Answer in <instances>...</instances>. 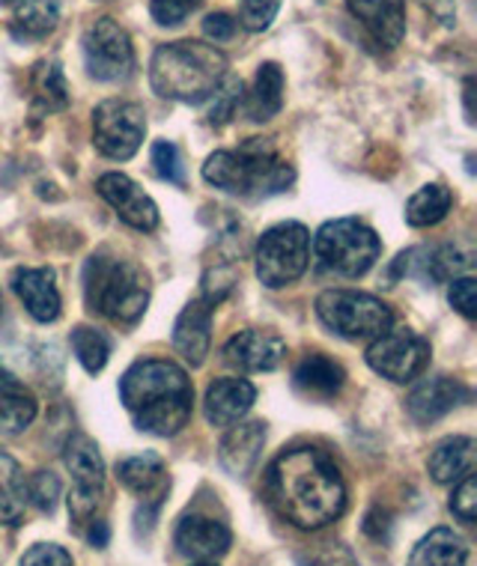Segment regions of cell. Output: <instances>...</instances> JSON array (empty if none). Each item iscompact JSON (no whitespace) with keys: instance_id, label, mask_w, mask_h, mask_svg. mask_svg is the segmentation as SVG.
<instances>
[{"instance_id":"obj_20","label":"cell","mask_w":477,"mask_h":566,"mask_svg":"<svg viewBox=\"0 0 477 566\" xmlns=\"http://www.w3.org/2000/svg\"><path fill=\"white\" fill-rule=\"evenodd\" d=\"M176 548L195 560H215L230 548V531L209 516H186L176 527Z\"/></svg>"},{"instance_id":"obj_44","label":"cell","mask_w":477,"mask_h":566,"mask_svg":"<svg viewBox=\"0 0 477 566\" xmlns=\"http://www.w3.org/2000/svg\"><path fill=\"white\" fill-rule=\"evenodd\" d=\"M364 531H367L373 539H382L391 531V516L380 507L371 510V513H367V518H364Z\"/></svg>"},{"instance_id":"obj_29","label":"cell","mask_w":477,"mask_h":566,"mask_svg":"<svg viewBox=\"0 0 477 566\" xmlns=\"http://www.w3.org/2000/svg\"><path fill=\"white\" fill-rule=\"evenodd\" d=\"M28 507V480L10 453H0V525H19Z\"/></svg>"},{"instance_id":"obj_3","label":"cell","mask_w":477,"mask_h":566,"mask_svg":"<svg viewBox=\"0 0 477 566\" xmlns=\"http://www.w3.org/2000/svg\"><path fill=\"white\" fill-rule=\"evenodd\" d=\"M227 78L225 51L206 42L183 40L158 45L149 63V84L162 98L200 105Z\"/></svg>"},{"instance_id":"obj_18","label":"cell","mask_w":477,"mask_h":566,"mask_svg":"<svg viewBox=\"0 0 477 566\" xmlns=\"http://www.w3.org/2000/svg\"><path fill=\"white\" fill-rule=\"evenodd\" d=\"M346 7L380 45H400L406 33V0H346Z\"/></svg>"},{"instance_id":"obj_14","label":"cell","mask_w":477,"mask_h":566,"mask_svg":"<svg viewBox=\"0 0 477 566\" xmlns=\"http://www.w3.org/2000/svg\"><path fill=\"white\" fill-rule=\"evenodd\" d=\"M283 358H287V343L281 340V334L269 332V328L239 332L225 346V361L245 373L274 370Z\"/></svg>"},{"instance_id":"obj_37","label":"cell","mask_w":477,"mask_h":566,"mask_svg":"<svg viewBox=\"0 0 477 566\" xmlns=\"http://www.w3.org/2000/svg\"><path fill=\"white\" fill-rule=\"evenodd\" d=\"M281 10V0H242L239 3V24L251 33H263Z\"/></svg>"},{"instance_id":"obj_25","label":"cell","mask_w":477,"mask_h":566,"mask_svg":"<svg viewBox=\"0 0 477 566\" xmlns=\"http://www.w3.org/2000/svg\"><path fill=\"white\" fill-rule=\"evenodd\" d=\"M429 474L436 483H457L475 471V441L468 436L438 441L429 453Z\"/></svg>"},{"instance_id":"obj_46","label":"cell","mask_w":477,"mask_h":566,"mask_svg":"<svg viewBox=\"0 0 477 566\" xmlns=\"http://www.w3.org/2000/svg\"><path fill=\"white\" fill-rule=\"evenodd\" d=\"M471 93H475V81L468 78L466 81V117H468V123H475V117H471V114H475V111H471Z\"/></svg>"},{"instance_id":"obj_27","label":"cell","mask_w":477,"mask_h":566,"mask_svg":"<svg viewBox=\"0 0 477 566\" xmlns=\"http://www.w3.org/2000/svg\"><path fill=\"white\" fill-rule=\"evenodd\" d=\"M283 108V69L278 63H263L257 69L251 93L245 96V111L253 123H266Z\"/></svg>"},{"instance_id":"obj_42","label":"cell","mask_w":477,"mask_h":566,"mask_svg":"<svg viewBox=\"0 0 477 566\" xmlns=\"http://www.w3.org/2000/svg\"><path fill=\"white\" fill-rule=\"evenodd\" d=\"M236 24H239V21H236L234 15H227V12H212V15H206L204 33L212 42H230L236 36Z\"/></svg>"},{"instance_id":"obj_21","label":"cell","mask_w":477,"mask_h":566,"mask_svg":"<svg viewBox=\"0 0 477 566\" xmlns=\"http://www.w3.org/2000/svg\"><path fill=\"white\" fill-rule=\"evenodd\" d=\"M117 478L128 492H135L137 499L144 501V507L153 510L162 504V499L167 495V489H170V478H167L165 462L158 457H149V453L123 459L117 465Z\"/></svg>"},{"instance_id":"obj_48","label":"cell","mask_w":477,"mask_h":566,"mask_svg":"<svg viewBox=\"0 0 477 566\" xmlns=\"http://www.w3.org/2000/svg\"><path fill=\"white\" fill-rule=\"evenodd\" d=\"M0 313H3V298H0Z\"/></svg>"},{"instance_id":"obj_9","label":"cell","mask_w":477,"mask_h":566,"mask_svg":"<svg viewBox=\"0 0 477 566\" xmlns=\"http://www.w3.org/2000/svg\"><path fill=\"white\" fill-rule=\"evenodd\" d=\"M146 135V114L137 102L107 98L93 111V144L102 156L126 161L141 149Z\"/></svg>"},{"instance_id":"obj_43","label":"cell","mask_w":477,"mask_h":566,"mask_svg":"<svg viewBox=\"0 0 477 566\" xmlns=\"http://www.w3.org/2000/svg\"><path fill=\"white\" fill-rule=\"evenodd\" d=\"M304 566H359L355 564V557L341 546H329V548H320V552H313Z\"/></svg>"},{"instance_id":"obj_24","label":"cell","mask_w":477,"mask_h":566,"mask_svg":"<svg viewBox=\"0 0 477 566\" xmlns=\"http://www.w3.org/2000/svg\"><path fill=\"white\" fill-rule=\"evenodd\" d=\"M292 379H295V388L308 397H317V400H332L338 397L343 388V381H346V373L338 361L332 358H325V355H308L299 361L295 373H292Z\"/></svg>"},{"instance_id":"obj_12","label":"cell","mask_w":477,"mask_h":566,"mask_svg":"<svg viewBox=\"0 0 477 566\" xmlns=\"http://www.w3.org/2000/svg\"><path fill=\"white\" fill-rule=\"evenodd\" d=\"M429 361V343L409 328L380 334L367 349V364L391 381H412Z\"/></svg>"},{"instance_id":"obj_4","label":"cell","mask_w":477,"mask_h":566,"mask_svg":"<svg viewBox=\"0 0 477 566\" xmlns=\"http://www.w3.org/2000/svg\"><path fill=\"white\" fill-rule=\"evenodd\" d=\"M204 179L227 195L269 197L287 191L295 174L263 140H248L245 147L221 149L206 158Z\"/></svg>"},{"instance_id":"obj_31","label":"cell","mask_w":477,"mask_h":566,"mask_svg":"<svg viewBox=\"0 0 477 566\" xmlns=\"http://www.w3.org/2000/svg\"><path fill=\"white\" fill-rule=\"evenodd\" d=\"M454 195L445 186H424L418 195H412L406 203V224L409 227H433L450 212Z\"/></svg>"},{"instance_id":"obj_2","label":"cell","mask_w":477,"mask_h":566,"mask_svg":"<svg viewBox=\"0 0 477 566\" xmlns=\"http://www.w3.org/2000/svg\"><path fill=\"white\" fill-rule=\"evenodd\" d=\"M120 400L135 418L137 430L167 439L191 420L195 388L179 364L144 358L132 364L120 379Z\"/></svg>"},{"instance_id":"obj_17","label":"cell","mask_w":477,"mask_h":566,"mask_svg":"<svg viewBox=\"0 0 477 566\" xmlns=\"http://www.w3.org/2000/svg\"><path fill=\"white\" fill-rule=\"evenodd\" d=\"M466 397L468 391L457 379H448V376H429V379H424L421 385H415V391H412L409 400H406V409H409L412 420H418V423H433V420L445 418L448 411L457 409Z\"/></svg>"},{"instance_id":"obj_36","label":"cell","mask_w":477,"mask_h":566,"mask_svg":"<svg viewBox=\"0 0 477 566\" xmlns=\"http://www.w3.org/2000/svg\"><path fill=\"white\" fill-rule=\"evenodd\" d=\"M153 165H156V174L174 186H183L186 182V167H183V156L179 149L170 140H156L153 144Z\"/></svg>"},{"instance_id":"obj_26","label":"cell","mask_w":477,"mask_h":566,"mask_svg":"<svg viewBox=\"0 0 477 566\" xmlns=\"http://www.w3.org/2000/svg\"><path fill=\"white\" fill-rule=\"evenodd\" d=\"M468 546L450 527H433L409 557V566H466Z\"/></svg>"},{"instance_id":"obj_47","label":"cell","mask_w":477,"mask_h":566,"mask_svg":"<svg viewBox=\"0 0 477 566\" xmlns=\"http://www.w3.org/2000/svg\"><path fill=\"white\" fill-rule=\"evenodd\" d=\"M191 566H218V564H212V560H200V564H191Z\"/></svg>"},{"instance_id":"obj_11","label":"cell","mask_w":477,"mask_h":566,"mask_svg":"<svg viewBox=\"0 0 477 566\" xmlns=\"http://www.w3.org/2000/svg\"><path fill=\"white\" fill-rule=\"evenodd\" d=\"M63 462L75 483L72 495H69V513L79 522H87L96 513L102 492H105V462H102L98 444L84 432H75V436H69Z\"/></svg>"},{"instance_id":"obj_6","label":"cell","mask_w":477,"mask_h":566,"mask_svg":"<svg viewBox=\"0 0 477 566\" xmlns=\"http://www.w3.org/2000/svg\"><path fill=\"white\" fill-rule=\"evenodd\" d=\"M313 254L325 272L341 277H361L380 260L382 242L371 227L361 224L355 218H338L320 227L313 239Z\"/></svg>"},{"instance_id":"obj_45","label":"cell","mask_w":477,"mask_h":566,"mask_svg":"<svg viewBox=\"0 0 477 566\" xmlns=\"http://www.w3.org/2000/svg\"><path fill=\"white\" fill-rule=\"evenodd\" d=\"M87 539H90V546L105 548L107 539H111V527H107V522H93L87 531Z\"/></svg>"},{"instance_id":"obj_23","label":"cell","mask_w":477,"mask_h":566,"mask_svg":"<svg viewBox=\"0 0 477 566\" xmlns=\"http://www.w3.org/2000/svg\"><path fill=\"white\" fill-rule=\"evenodd\" d=\"M266 441V427L260 420H248V423H236L234 430L227 432L218 448V459L225 465L227 474L234 478H248L260 459Z\"/></svg>"},{"instance_id":"obj_15","label":"cell","mask_w":477,"mask_h":566,"mask_svg":"<svg viewBox=\"0 0 477 566\" xmlns=\"http://www.w3.org/2000/svg\"><path fill=\"white\" fill-rule=\"evenodd\" d=\"M468 265V256L454 248V244H442V248H412L406 254L397 256L394 274H409L424 283H442L448 277H457Z\"/></svg>"},{"instance_id":"obj_13","label":"cell","mask_w":477,"mask_h":566,"mask_svg":"<svg viewBox=\"0 0 477 566\" xmlns=\"http://www.w3.org/2000/svg\"><path fill=\"white\" fill-rule=\"evenodd\" d=\"M98 195L105 197L111 209L117 212L128 227L135 230H156L158 227V206L153 203V197L146 195L144 188L137 186L135 179H128L126 174H105L98 179Z\"/></svg>"},{"instance_id":"obj_35","label":"cell","mask_w":477,"mask_h":566,"mask_svg":"<svg viewBox=\"0 0 477 566\" xmlns=\"http://www.w3.org/2000/svg\"><path fill=\"white\" fill-rule=\"evenodd\" d=\"M60 499V480L51 471H37L28 478V504L40 513H54Z\"/></svg>"},{"instance_id":"obj_39","label":"cell","mask_w":477,"mask_h":566,"mask_svg":"<svg viewBox=\"0 0 477 566\" xmlns=\"http://www.w3.org/2000/svg\"><path fill=\"white\" fill-rule=\"evenodd\" d=\"M450 510H454V516L459 522H466L471 525L477 518V480L468 474V478L459 480L457 492H454V499H450Z\"/></svg>"},{"instance_id":"obj_34","label":"cell","mask_w":477,"mask_h":566,"mask_svg":"<svg viewBox=\"0 0 477 566\" xmlns=\"http://www.w3.org/2000/svg\"><path fill=\"white\" fill-rule=\"evenodd\" d=\"M212 96H215V105L212 111H209V123H215V126H225L227 119L236 114V108L242 105V98H245L242 81L225 78L221 84H218V90H215Z\"/></svg>"},{"instance_id":"obj_28","label":"cell","mask_w":477,"mask_h":566,"mask_svg":"<svg viewBox=\"0 0 477 566\" xmlns=\"http://www.w3.org/2000/svg\"><path fill=\"white\" fill-rule=\"evenodd\" d=\"M12 7V33L19 40H42L60 21V0H3Z\"/></svg>"},{"instance_id":"obj_8","label":"cell","mask_w":477,"mask_h":566,"mask_svg":"<svg viewBox=\"0 0 477 566\" xmlns=\"http://www.w3.org/2000/svg\"><path fill=\"white\" fill-rule=\"evenodd\" d=\"M257 277L269 290H281L287 283L299 281L311 263V233L308 227L287 221L266 230L257 242Z\"/></svg>"},{"instance_id":"obj_32","label":"cell","mask_w":477,"mask_h":566,"mask_svg":"<svg viewBox=\"0 0 477 566\" xmlns=\"http://www.w3.org/2000/svg\"><path fill=\"white\" fill-rule=\"evenodd\" d=\"M33 90H37V105L45 111H63L69 105V87L58 60L40 63L33 72Z\"/></svg>"},{"instance_id":"obj_33","label":"cell","mask_w":477,"mask_h":566,"mask_svg":"<svg viewBox=\"0 0 477 566\" xmlns=\"http://www.w3.org/2000/svg\"><path fill=\"white\" fill-rule=\"evenodd\" d=\"M72 352H75V358L81 361V367L87 373H102L105 370L107 358H111V343L102 332L96 328H90V325H79L75 332H72Z\"/></svg>"},{"instance_id":"obj_41","label":"cell","mask_w":477,"mask_h":566,"mask_svg":"<svg viewBox=\"0 0 477 566\" xmlns=\"http://www.w3.org/2000/svg\"><path fill=\"white\" fill-rule=\"evenodd\" d=\"M21 566H75V564H72V555H69L63 546H54V543H37V546L24 552Z\"/></svg>"},{"instance_id":"obj_1","label":"cell","mask_w":477,"mask_h":566,"mask_svg":"<svg viewBox=\"0 0 477 566\" xmlns=\"http://www.w3.org/2000/svg\"><path fill=\"white\" fill-rule=\"evenodd\" d=\"M266 495L278 516L302 531L332 525L346 510V486L332 459L313 448L287 450L274 459Z\"/></svg>"},{"instance_id":"obj_10","label":"cell","mask_w":477,"mask_h":566,"mask_svg":"<svg viewBox=\"0 0 477 566\" xmlns=\"http://www.w3.org/2000/svg\"><path fill=\"white\" fill-rule=\"evenodd\" d=\"M84 63L90 78L96 81H126L135 72V49L128 40L126 28H120L114 19H96L84 30Z\"/></svg>"},{"instance_id":"obj_30","label":"cell","mask_w":477,"mask_h":566,"mask_svg":"<svg viewBox=\"0 0 477 566\" xmlns=\"http://www.w3.org/2000/svg\"><path fill=\"white\" fill-rule=\"evenodd\" d=\"M37 397L30 391H24L15 381H3L0 385V432L7 436H15V432H24L37 418Z\"/></svg>"},{"instance_id":"obj_22","label":"cell","mask_w":477,"mask_h":566,"mask_svg":"<svg viewBox=\"0 0 477 566\" xmlns=\"http://www.w3.org/2000/svg\"><path fill=\"white\" fill-rule=\"evenodd\" d=\"M15 295L37 323H54L60 316V290L51 269H19L12 277Z\"/></svg>"},{"instance_id":"obj_40","label":"cell","mask_w":477,"mask_h":566,"mask_svg":"<svg viewBox=\"0 0 477 566\" xmlns=\"http://www.w3.org/2000/svg\"><path fill=\"white\" fill-rule=\"evenodd\" d=\"M450 307L457 313H463L466 319H475L477 316V283L475 277H454L448 293Z\"/></svg>"},{"instance_id":"obj_19","label":"cell","mask_w":477,"mask_h":566,"mask_svg":"<svg viewBox=\"0 0 477 566\" xmlns=\"http://www.w3.org/2000/svg\"><path fill=\"white\" fill-rule=\"evenodd\" d=\"M257 391L248 379H218L209 385L204 400L206 420L212 427H234L251 411Z\"/></svg>"},{"instance_id":"obj_7","label":"cell","mask_w":477,"mask_h":566,"mask_svg":"<svg viewBox=\"0 0 477 566\" xmlns=\"http://www.w3.org/2000/svg\"><path fill=\"white\" fill-rule=\"evenodd\" d=\"M317 313L325 328H332L338 337L346 340H367L380 337L391 328L388 304L380 302L376 295L355 293V290H329L317 298Z\"/></svg>"},{"instance_id":"obj_38","label":"cell","mask_w":477,"mask_h":566,"mask_svg":"<svg viewBox=\"0 0 477 566\" xmlns=\"http://www.w3.org/2000/svg\"><path fill=\"white\" fill-rule=\"evenodd\" d=\"M197 3H200V0H153V3H149V12H153V19H156L158 24L176 28V24H183V21L197 10Z\"/></svg>"},{"instance_id":"obj_16","label":"cell","mask_w":477,"mask_h":566,"mask_svg":"<svg viewBox=\"0 0 477 566\" xmlns=\"http://www.w3.org/2000/svg\"><path fill=\"white\" fill-rule=\"evenodd\" d=\"M212 307L206 298H197L179 313L174 325V346L191 367H200L212 343Z\"/></svg>"},{"instance_id":"obj_5","label":"cell","mask_w":477,"mask_h":566,"mask_svg":"<svg viewBox=\"0 0 477 566\" xmlns=\"http://www.w3.org/2000/svg\"><path fill=\"white\" fill-rule=\"evenodd\" d=\"M84 295L90 311L114 323H137L149 304V277L132 260L96 254L84 269Z\"/></svg>"}]
</instances>
